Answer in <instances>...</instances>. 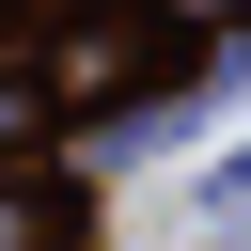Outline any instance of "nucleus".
Segmentation results:
<instances>
[{
	"mask_svg": "<svg viewBox=\"0 0 251 251\" xmlns=\"http://www.w3.org/2000/svg\"><path fill=\"white\" fill-rule=\"evenodd\" d=\"M47 235H63V204L47 188H0V251H47Z\"/></svg>",
	"mask_w": 251,
	"mask_h": 251,
	"instance_id": "1",
	"label": "nucleus"
}]
</instances>
